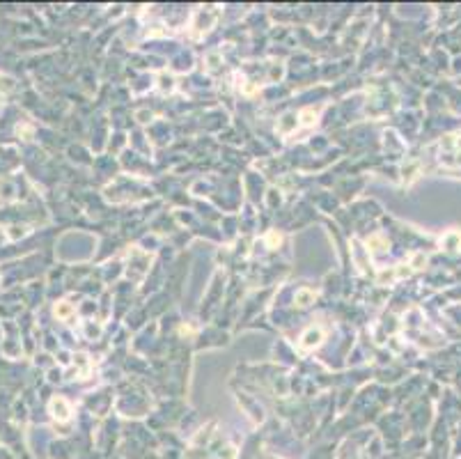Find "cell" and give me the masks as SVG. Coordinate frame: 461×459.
<instances>
[{"label": "cell", "mask_w": 461, "mask_h": 459, "mask_svg": "<svg viewBox=\"0 0 461 459\" xmlns=\"http://www.w3.org/2000/svg\"><path fill=\"white\" fill-rule=\"evenodd\" d=\"M321 340H324V331H321L319 326L317 328L312 326V328H308V331L303 333L301 342H298V349H301V351H308V349H312V347H317Z\"/></svg>", "instance_id": "1"}, {"label": "cell", "mask_w": 461, "mask_h": 459, "mask_svg": "<svg viewBox=\"0 0 461 459\" xmlns=\"http://www.w3.org/2000/svg\"><path fill=\"white\" fill-rule=\"evenodd\" d=\"M51 414H53V418H58V420H67L69 414H71V407H69V402L64 397H53L51 399Z\"/></svg>", "instance_id": "2"}, {"label": "cell", "mask_w": 461, "mask_h": 459, "mask_svg": "<svg viewBox=\"0 0 461 459\" xmlns=\"http://www.w3.org/2000/svg\"><path fill=\"white\" fill-rule=\"evenodd\" d=\"M296 124H298V122H296V115L287 113L285 117H282V120L278 122V131H280V133H289V131H292Z\"/></svg>", "instance_id": "3"}, {"label": "cell", "mask_w": 461, "mask_h": 459, "mask_svg": "<svg viewBox=\"0 0 461 459\" xmlns=\"http://www.w3.org/2000/svg\"><path fill=\"white\" fill-rule=\"evenodd\" d=\"M74 315V306L67 301H60L58 306H55V317H60V319H69V317Z\"/></svg>", "instance_id": "4"}, {"label": "cell", "mask_w": 461, "mask_h": 459, "mask_svg": "<svg viewBox=\"0 0 461 459\" xmlns=\"http://www.w3.org/2000/svg\"><path fill=\"white\" fill-rule=\"evenodd\" d=\"M312 301H314V292H310V289H301V292H296V303H298L301 308L310 306Z\"/></svg>", "instance_id": "5"}, {"label": "cell", "mask_w": 461, "mask_h": 459, "mask_svg": "<svg viewBox=\"0 0 461 459\" xmlns=\"http://www.w3.org/2000/svg\"><path fill=\"white\" fill-rule=\"evenodd\" d=\"M367 246H370V250H383L386 248V239L381 237V234H374V237H370V241H367Z\"/></svg>", "instance_id": "6"}, {"label": "cell", "mask_w": 461, "mask_h": 459, "mask_svg": "<svg viewBox=\"0 0 461 459\" xmlns=\"http://www.w3.org/2000/svg\"><path fill=\"white\" fill-rule=\"evenodd\" d=\"M301 117H303V124H312V122H314L312 117H317V113H314L312 108H308V110H303L301 113Z\"/></svg>", "instance_id": "7"}, {"label": "cell", "mask_w": 461, "mask_h": 459, "mask_svg": "<svg viewBox=\"0 0 461 459\" xmlns=\"http://www.w3.org/2000/svg\"><path fill=\"white\" fill-rule=\"evenodd\" d=\"M424 262H427V257H424V255H416V257H413V269H422L420 264H424Z\"/></svg>", "instance_id": "8"}]
</instances>
